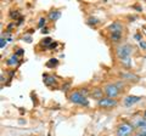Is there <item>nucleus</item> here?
Instances as JSON below:
<instances>
[{
	"label": "nucleus",
	"mask_w": 146,
	"mask_h": 136,
	"mask_svg": "<svg viewBox=\"0 0 146 136\" xmlns=\"http://www.w3.org/2000/svg\"><path fill=\"white\" fill-rule=\"evenodd\" d=\"M108 29L110 32H111V34H122V32H123V24L121 23V22H113V23L108 27Z\"/></svg>",
	"instance_id": "nucleus-6"
},
{
	"label": "nucleus",
	"mask_w": 146,
	"mask_h": 136,
	"mask_svg": "<svg viewBox=\"0 0 146 136\" xmlns=\"http://www.w3.org/2000/svg\"><path fill=\"white\" fill-rule=\"evenodd\" d=\"M122 78L123 79H127V80H134V81L138 80V77L134 75V74H131V73H123L122 74Z\"/></svg>",
	"instance_id": "nucleus-12"
},
{
	"label": "nucleus",
	"mask_w": 146,
	"mask_h": 136,
	"mask_svg": "<svg viewBox=\"0 0 146 136\" xmlns=\"http://www.w3.org/2000/svg\"><path fill=\"white\" fill-rule=\"evenodd\" d=\"M121 62L124 65L125 67H130L131 66V58L130 57H125V58H122Z\"/></svg>",
	"instance_id": "nucleus-13"
},
{
	"label": "nucleus",
	"mask_w": 146,
	"mask_h": 136,
	"mask_svg": "<svg viewBox=\"0 0 146 136\" xmlns=\"http://www.w3.org/2000/svg\"><path fill=\"white\" fill-rule=\"evenodd\" d=\"M139 45H140V48L146 49V43H145V42H143V40H139Z\"/></svg>",
	"instance_id": "nucleus-21"
},
{
	"label": "nucleus",
	"mask_w": 146,
	"mask_h": 136,
	"mask_svg": "<svg viewBox=\"0 0 146 136\" xmlns=\"http://www.w3.org/2000/svg\"><path fill=\"white\" fill-rule=\"evenodd\" d=\"M139 133L146 136V126H145V128H143V129H140V130H139Z\"/></svg>",
	"instance_id": "nucleus-23"
},
{
	"label": "nucleus",
	"mask_w": 146,
	"mask_h": 136,
	"mask_svg": "<svg viewBox=\"0 0 146 136\" xmlns=\"http://www.w3.org/2000/svg\"><path fill=\"white\" fill-rule=\"evenodd\" d=\"M133 51V48L130 45H121L118 46L117 50H116V53H117V57L118 58H125V57H130V53Z\"/></svg>",
	"instance_id": "nucleus-3"
},
{
	"label": "nucleus",
	"mask_w": 146,
	"mask_h": 136,
	"mask_svg": "<svg viewBox=\"0 0 146 136\" xmlns=\"http://www.w3.org/2000/svg\"><path fill=\"white\" fill-rule=\"evenodd\" d=\"M133 136H145V135H143V134H140V133H138V134H135V135H133Z\"/></svg>",
	"instance_id": "nucleus-27"
},
{
	"label": "nucleus",
	"mask_w": 146,
	"mask_h": 136,
	"mask_svg": "<svg viewBox=\"0 0 146 136\" xmlns=\"http://www.w3.org/2000/svg\"><path fill=\"white\" fill-rule=\"evenodd\" d=\"M22 53H23V50H22V49H18V50H17V52H16V55H17V56H20V55H22Z\"/></svg>",
	"instance_id": "nucleus-24"
},
{
	"label": "nucleus",
	"mask_w": 146,
	"mask_h": 136,
	"mask_svg": "<svg viewBox=\"0 0 146 136\" xmlns=\"http://www.w3.org/2000/svg\"><path fill=\"white\" fill-rule=\"evenodd\" d=\"M88 22H89L90 24H91V23H93V24H96V23H99V20H98V18H95V17H90Z\"/></svg>",
	"instance_id": "nucleus-16"
},
{
	"label": "nucleus",
	"mask_w": 146,
	"mask_h": 136,
	"mask_svg": "<svg viewBox=\"0 0 146 136\" xmlns=\"http://www.w3.org/2000/svg\"><path fill=\"white\" fill-rule=\"evenodd\" d=\"M133 131H134V125L128 123V121H124V123L118 125L116 135L117 136H131Z\"/></svg>",
	"instance_id": "nucleus-1"
},
{
	"label": "nucleus",
	"mask_w": 146,
	"mask_h": 136,
	"mask_svg": "<svg viewBox=\"0 0 146 136\" xmlns=\"http://www.w3.org/2000/svg\"><path fill=\"white\" fill-rule=\"evenodd\" d=\"M140 100H141V97H139V96H127L124 98V105L128 106V107H130V106H133L134 103L139 102Z\"/></svg>",
	"instance_id": "nucleus-7"
},
{
	"label": "nucleus",
	"mask_w": 146,
	"mask_h": 136,
	"mask_svg": "<svg viewBox=\"0 0 146 136\" xmlns=\"http://www.w3.org/2000/svg\"><path fill=\"white\" fill-rule=\"evenodd\" d=\"M18 63V58H17V55H12L9 60L6 61V65L7 66H15Z\"/></svg>",
	"instance_id": "nucleus-11"
},
{
	"label": "nucleus",
	"mask_w": 146,
	"mask_h": 136,
	"mask_svg": "<svg viewBox=\"0 0 146 136\" xmlns=\"http://www.w3.org/2000/svg\"><path fill=\"white\" fill-rule=\"evenodd\" d=\"M101 95H102V91H101V90H100V89H98L96 91L94 92V96L96 97V98H99V100H100V98H102V96H101Z\"/></svg>",
	"instance_id": "nucleus-15"
},
{
	"label": "nucleus",
	"mask_w": 146,
	"mask_h": 136,
	"mask_svg": "<svg viewBox=\"0 0 146 136\" xmlns=\"http://www.w3.org/2000/svg\"><path fill=\"white\" fill-rule=\"evenodd\" d=\"M145 118H146V112H145Z\"/></svg>",
	"instance_id": "nucleus-28"
},
{
	"label": "nucleus",
	"mask_w": 146,
	"mask_h": 136,
	"mask_svg": "<svg viewBox=\"0 0 146 136\" xmlns=\"http://www.w3.org/2000/svg\"><path fill=\"white\" fill-rule=\"evenodd\" d=\"M42 32H43V33H48V32H49V30H48L46 28H43V30H42Z\"/></svg>",
	"instance_id": "nucleus-26"
},
{
	"label": "nucleus",
	"mask_w": 146,
	"mask_h": 136,
	"mask_svg": "<svg viewBox=\"0 0 146 136\" xmlns=\"http://www.w3.org/2000/svg\"><path fill=\"white\" fill-rule=\"evenodd\" d=\"M104 92L106 94V97L115 98L118 96V94H119V88H118L116 84H108L104 88Z\"/></svg>",
	"instance_id": "nucleus-4"
},
{
	"label": "nucleus",
	"mask_w": 146,
	"mask_h": 136,
	"mask_svg": "<svg viewBox=\"0 0 146 136\" xmlns=\"http://www.w3.org/2000/svg\"><path fill=\"white\" fill-rule=\"evenodd\" d=\"M135 128H138L139 130L140 129H143L146 126V119H144V118H138L135 121H134V124H133Z\"/></svg>",
	"instance_id": "nucleus-8"
},
{
	"label": "nucleus",
	"mask_w": 146,
	"mask_h": 136,
	"mask_svg": "<svg viewBox=\"0 0 146 136\" xmlns=\"http://www.w3.org/2000/svg\"><path fill=\"white\" fill-rule=\"evenodd\" d=\"M44 83L46 84V85H51V84H55V83H56V79H55L54 77H51V75L44 74Z\"/></svg>",
	"instance_id": "nucleus-10"
},
{
	"label": "nucleus",
	"mask_w": 146,
	"mask_h": 136,
	"mask_svg": "<svg viewBox=\"0 0 146 136\" xmlns=\"http://www.w3.org/2000/svg\"><path fill=\"white\" fill-rule=\"evenodd\" d=\"M18 15H20V13H18L17 11H15V12H11V13H10L11 18H17V17H18Z\"/></svg>",
	"instance_id": "nucleus-20"
},
{
	"label": "nucleus",
	"mask_w": 146,
	"mask_h": 136,
	"mask_svg": "<svg viewBox=\"0 0 146 136\" xmlns=\"http://www.w3.org/2000/svg\"><path fill=\"white\" fill-rule=\"evenodd\" d=\"M70 100H71V102L73 103H76V105H80V106H89V101H88V98H86L84 95H82L79 91H74V92H72L70 95Z\"/></svg>",
	"instance_id": "nucleus-2"
},
{
	"label": "nucleus",
	"mask_w": 146,
	"mask_h": 136,
	"mask_svg": "<svg viewBox=\"0 0 146 136\" xmlns=\"http://www.w3.org/2000/svg\"><path fill=\"white\" fill-rule=\"evenodd\" d=\"M6 45V39L1 38V40H0V46H1V49H4V46Z\"/></svg>",
	"instance_id": "nucleus-19"
},
{
	"label": "nucleus",
	"mask_w": 146,
	"mask_h": 136,
	"mask_svg": "<svg viewBox=\"0 0 146 136\" xmlns=\"http://www.w3.org/2000/svg\"><path fill=\"white\" fill-rule=\"evenodd\" d=\"M43 44H45V45H49V44H50V45H51V44H52V43H51V39H50V38H45L44 42H43Z\"/></svg>",
	"instance_id": "nucleus-18"
},
{
	"label": "nucleus",
	"mask_w": 146,
	"mask_h": 136,
	"mask_svg": "<svg viewBox=\"0 0 146 136\" xmlns=\"http://www.w3.org/2000/svg\"><path fill=\"white\" fill-rule=\"evenodd\" d=\"M117 101L115 98H110V97H102L98 100V105L99 107H102V108H112V107H116L117 106Z\"/></svg>",
	"instance_id": "nucleus-5"
},
{
	"label": "nucleus",
	"mask_w": 146,
	"mask_h": 136,
	"mask_svg": "<svg viewBox=\"0 0 146 136\" xmlns=\"http://www.w3.org/2000/svg\"><path fill=\"white\" fill-rule=\"evenodd\" d=\"M45 23H46V20H45L44 18V17H42V18H40L39 20V23H38V27H40V28H42V27L45 24Z\"/></svg>",
	"instance_id": "nucleus-17"
},
{
	"label": "nucleus",
	"mask_w": 146,
	"mask_h": 136,
	"mask_svg": "<svg viewBox=\"0 0 146 136\" xmlns=\"http://www.w3.org/2000/svg\"><path fill=\"white\" fill-rule=\"evenodd\" d=\"M56 45H57L56 43H52V44H51V45H50V46H49V48H55V46H56Z\"/></svg>",
	"instance_id": "nucleus-25"
},
{
	"label": "nucleus",
	"mask_w": 146,
	"mask_h": 136,
	"mask_svg": "<svg viewBox=\"0 0 146 136\" xmlns=\"http://www.w3.org/2000/svg\"><path fill=\"white\" fill-rule=\"evenodd\" d=\"M121 37H122V34H111V40L117 43L121 40Z\"/></svg>",
	"instance_id": "nucleus-14"
},
{
	"label": "nucleus",
	"mask_w": 146,
	"mask_h": 136,
	"mask_svg": "<svg viewBox=\"0 0 146 136\" xmlns=\"http://www.w3.org/2000/svg\"><path fill=\"white\" fill-rule=\"evenodd\" d=\"M51 65H54V66H55V65H57V61H56V60H54V58H52V60L48 63V66H51Z\"/></svg>",
	"instance_id": "nucleus-22"
},
{
	"label": "nucleus",
	"mask_w": 146,
	"mask_h": 136,
	"mask_svg": "<svg viewBox=\"0 0 146 136\" xmlns=\"http://www.w3.org/2000/svg\"><path fill=\"white\" fill-rule=\"evenodd\" d=\"M60 16H61V11H50L49 12V18L51 20V21H57L58 18H60Z\"/></svg>",
	"instance_id": "nucleus-9"
}]
</instances>
